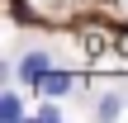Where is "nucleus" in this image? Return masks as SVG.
<instances>
[{"label":"nucleus","instance_id":"nucleus-1","mask_svg":"<svg viewBox=\"0 0 128 123\" xmlns=\"http://www.w3.org/2000/svg\"><path fill=\"white\" fill-rule=\"evenodd\" d=\"M48 71H52V57H48V52H28V57L19 62V76H24L28 85H38Z\"/></svg>","mask_w":128,"mask_h":123},{"label":"nucleus","instance_id":"nucleus-2","mask_svg":"<svg viewBox=\"0 0 128 123\" xmlns=\"http://www.w3.org/2000/svg\"><path fill=\"white\" fill-rule=\"evenodd\" d=\"M76 85V76H66V71H48L43 81H38V95H48V100H57V95H66Z\"/></svg>","mask_w":128,"mask_h":123},{"label":"nucleus","instance_id":"nucleus-3","mask_svg":"<svg viewBox=\"0 0 128 123\" xmlns=\"http://www.w3.org/2000/svg\"><path fill=\"white\" fill-rule=\"evenodd\" d=\"M0 119H24V104H19V95H5V100H0Z\"/></svg>","mask_w":128,"mask_h":123},{"label":"nucleus","instance_id":"nucleus-4","mask_svg":"<svg viewBox=\"0 0 128 123\" xmlns=\"http://www.w3.org/2000/svg\"><path fill=\"white\" fill-rule=\"evenodd\" d=\"M119 114V100H100V119H114Z\"/></svg>","mask_w":128,"mask_h":123}]
</instances>
